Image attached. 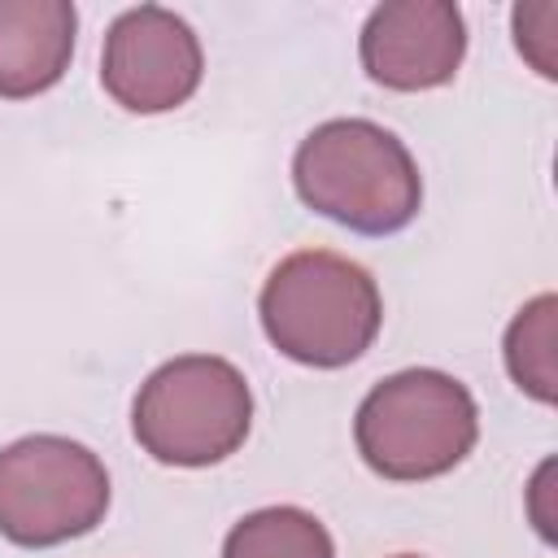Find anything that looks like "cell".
Here are the masks:
<instances>
[{
  "instance_id": "4",
  "label": "cell",
  "mask_w": 558,
  "mask_h": 558,
  "mask_svg": "<svg viewBox=\"0 0 558 558\" xmlns=\"http://www.w3.org/2000/svg\"><path fill=\"white\" fill-rule=\"evenodd\" d=\"M253 427V392L235 362L183 353L161 362L135 392L131 432L166 466H214L231 458Z\"/></svg>"
},
{
  "instance_id": "8",
  "label": "cell",
  "mask_w": 558,
  "mask_h": 558,
  "mask_svg": "<svg viewBox=\"0 0 558 558\" xmlns=\"http://www.w3.org/2000/svg\"><path fill=\"white\" fill-rule=\"evenodd\" d=\"M70 0H0V96L26 100L61 83L74 57Z\"/></svg>"
},
{
  "instance_id": "5",
  "label": "cell",
  "mask_w": 558,
  "mask_h": 558,
  "mask_svg": "<svg viewBox=\"0 0 558 558\" xmlns=\"http://www.w3.org/2000/svg\"><path fill=\"white\" fill-rule=\"evenodd\" d=\"M109 510L105 462L70 436H22L0 449V536L48 549L87 536Z\"/></svg>"
},
{
  "instance_id": "11",
  "label": "cell",
  "mask_w": 558,
  "mask_h": 558,
  "mask_svg": "<svg viewBox=\"0 0 558 558\" xmlns=\"http://www.w3.org/2000/svg\"><path fill=\"white\" fill-rule=\"evenodd\" d=\"M554 26H558V4H554V0L519 4V9H514V44H519V52L536 65V74H545V78L558 74Z\"/></svg>"
},
{
  "instance_id": "2",
  "label": "cell",
  "mask_w": 558,
  "mask_h": 558,
  "mask_svg": "<svg viewBox=\"0 0 558 558\" xmlns=\"http://www.w3.org/2000/svg\"><path fill=\"white\" fill-rule=\"evenodd\" d=\"M257 318L266 340L283 357L336 371L357 362L375 344L384 296L366 266L331 248H301L266 275Z\"/></svg>"
},
{
  "instance_id": "9",
  "label": "cell",
  "mask_w": 558,
  "mask_h": 558,
  "mask_svg": "<svg viewBox=\"0 0 558 558\" xmlns=\"http://www.w3.org/2000/svg\"><path fill=\"white\" fill-rule=\"evenodd\" d=\"M222 558H336V545L318 514L301 506H262L227 532Z\"/></svg>"
},
{
  "instance_id": "10",
  "label": "cell",
  "mask_w": 558,
  "mask_h": 558,
  "mask_svg": "<svg viewBox=\"0 0 558 558\" xmlns=\"http://www.w3.org/2000/svg\"><path fill=\"white\" fill-rule=\"evenodd\" d=\"M554 323H558V296L541 292L532 296L506 327V371L510 379L541 405L558 392V362H554Z\"/></svg>"
},
{
  "instance_id": "7",
  "label": "cell",
  "mask_w": 558,
  "mask_h": 558,
  "mask_svg": "<svg viewBox=\"0 0 558 558\" xmlns=\"http://www.w3.org/2000/svg\"><path fill=\"white\" fill-rule=\"evenodd\" d=\"M362 70L392 92L445 87L466 57V22L453 0H388L357 39Z\"/></svg>"
},
{
  "instance_id": "1",
  "label": "cell",
  "mask_w": 558,
  "mask_h": 558,
  "mask_svg": "<svg viewBox=\"0 0 558 558\" xmlns=\"http://www.w3.org/2000/svg\"><path fill=\"white\" fill-rule=\"evenodd\" d=\"M292 187L305 209L357 235H392L410 227L423 205V179L410 148L371 118L318 122L296 144Z\"/></svg>"
},
{
  "instance_id": "13",
  "label": "cell",
  "mask_w": 558,
  "mask_h": 558,
  "mask_svg": "<svg viewBox=\"0 0 558 558\" xmlns=\"http://www.w3.org/2000/svg\"><path fill=\"white\" fill-rule=\"evenodd\" d=\"M392 558H418V554H392Z\"/></svg>"
},
{
  "instance_id": "3",
  "label": "cell",
  "mask_w": 558,
  "mask_h": 558,
  "mask_svg": "<svg viewBox=\"0 0 558 558\" xmlns=\"http://www.w3.org/2000/svg\"><path fill=\"white\" fill-rule=\"evenodd\" d=\"M480 436V410L462 379L410 366L379 379L353 418L362 462L397 484H418L453 471Z\"/></svg>"
},
{
  "instance_id": "12",
  "label": "cell",
  "mask_w": 558,
  "mask_h": 558,
  "mask_svg": "<svg viewBox=\"0 0 558 558\" xmlns=\"http://www.w3.org/2000/svg\"><path fill=\"white\" fill-rule=\"evenodd\" d=\"M549 475H554V462H541V471H536V480H532V523H536V532H541L545 541H554V519H549V510H545Z\"/></svg>"
},
{
  "instance_id": "6",
  "label": "cell",
  "mask_w": 558,
  "mask_h": 558,
  "mask_svg": "<svg viewBox=\"0 0 558 558\" xmlns=\"http://www.w3.org/2000/svg\"><path fill=\"white\" fill-rule=\"evenodd\" d=\"M201 74V39L179 13L161 4H140L113 17L100 52V83L122 109L170 113L192 100Z\"/></svg>"
}]
</instances>
